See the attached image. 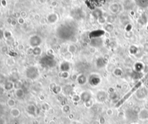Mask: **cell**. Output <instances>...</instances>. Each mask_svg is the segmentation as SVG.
<instances>
[{"label":"cell","instance_id":"6da1fadb","mask_svg":"<svg viewBox=\"0 0 148 124\" xmlns=\"http://www.w3.org/2000/svg\"><path fill=\"white\" fill-rule=\"evenodd\" d=\"M140 85H141V82H139L138 84H136V85H135V86H134V87H133V88H132V89H131V90H130V91H129V92L127 93V95H125L123 97V98H122V99H121V100H119V102L116 104V107H118L121 106L122 104L124 103V102H125L127 100H128V99H129V98L131 97V95H132V94H133V93H134V92H135V91H136V90H137V89H138V88L140 87Z\"/></svg>","mask_w":148,"mask_h":124},{"label":"cell","instance_id":"7a4b0ae2","mask_svg":"<svg viewBox=\"0 0 148 124\" xmlns=\"http://www.w3.org/2000/svg\"><path fill=\"white\" fill-rule=\"evenodd\" d=\"M11 114H12L14 117H17V116L19 115L20 112H19V110H17V109H12V111H11Z\"/></svg>","mask_w":148,"mask_h":124},{"label":"cell","instance_id":"3957f363","mask_svg":"<svg viewBox=\"0 0 148 124\" xmlns=\"http://www.w3.org/2000/svg\"><path fill=\"white\" fill-rule=\"evenodd\" d=\"M7 104L9 105V106L12 107V106H14V105H15V101H14L13 100H8Z\"/></svg>","mask_w":148,"mask_h":124},{"label":"cell","instance_id":"277c9868","mask_svg":"<svg viewBox=\"0 0 148 124\" xmlns=\"http://www.w3.org/2000/svg\"><path fill=\"white\" fill-rule=\"evenodd\" d=\"M4 4V6H5L6 5V1L5 0H1V4Z\"/></svg>","mask_w":148,"mask_h":124}]
</instances>
